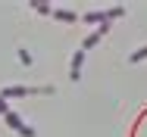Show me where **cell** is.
<instances>
[{"mask_svg":"<svg viewBox=\"0 0 147 137\" xmlns=\"http://www.w3.org/2000/svg\"><path fill=\"white\" fill-rule=\"evenodd\" d=\"M107 31H110V22H103V25H97V28H94V31L88 34V37L82 41V47H78V50H85V53H88V50L94 47V44H97V41H103V34H107Z\"/></svg>","mask_w":147,"mask_h":137,"instance_id":"6da1fadb","label":"cell"},{"mask_svg":"<svg viewBox=\"0 0 147 137\" xmlns=\"http://www.w3.org/2000/svg\"><path fill=\"white\" fill-rule=\"evenodd\" d=\"M6 122H9V125H13V128H16L22 137H34V128H31V125H25V122L19 118V112H13V109H9V112H6Z\"/></svg>","mask_w":147,"mask_h":137,"instance_id":"7a4b0ae2","label":"cell"},{"mask_svg":"<svg viewBox=\"0 0 147 137\" xmlns=\"http://www.w3.org/2000/svg\"><path fill=\"white\" fill-rule=\"evenodd\" d=\"M82 65H85V50H75V56H72V69H69V78H72V81H78Z\"/></svg>","mask_w":147,"mask_h":137,"instance_id":"3957f363","label":"cell"},{"mask_svg":"<svg viewBox=\"0 0 147 137\" xmlns=\"http://www.w3.org/2000/svg\"><path fill=\"white\" fill-rule=\"evenodd\" d=\"M53 19H59V22H75L78 16H75L72 9H53Z\"/></svg>","mask_w":147,"mask_h":137,"instance_id":"277c9868","label":"cell"},{"mask_svg":"<svg viewBox=\"0 0 147 137\" xmlns=\"http://www.w3.org/2000/svg\"><path fill=\"white\" fill-rule=\"evenodd\" d=\"M85 22H91V25H103V22H107V13H88Z\"/></svg>","mask_w":147,"mask_h":137,"instance_id":"5b68a950","label":"cell"},{"mask_svg":"<svg viewBox=\"0 0 147 137\" xmlns=\"http://www.w3.org/2000/svg\"><path fill=\"white\" fill-rule=\"evenodd\" d=\"M144 59H147V47H141V50L131 53V62H144Z\"/></svg>","mask_w":147,"mask_h":137,"instance_id":"8992f818","label":"cell"},{"mask_svg":"<svg viewBox=\"0 0 147 137\" xmlns=\"http://www.w3.org/2000/svg\"><path fill=\"white\" fill-rule=\"evenodd\" d=\"M19 59H22L25 65H31V53H28V50H19Z\"/></svg>","mask_w":147,"mask_h":137,"instance_id":"52a82bcc","label":"cell"},{"mask_svg":"<svg viewBox=\"0 0 147 137\" xmlns=\"http://www.w3.org/2000/svg\"><path fill=\"white\" fill-rule=\"evenodd\" d=\"M31 6H34V9H38V13H53V9H50V6H47V3H31Z\"/></svg>","mask_w":147,"mask_h":137,"instance_id":"ba28073f","label":"cell"}]
</instances>
